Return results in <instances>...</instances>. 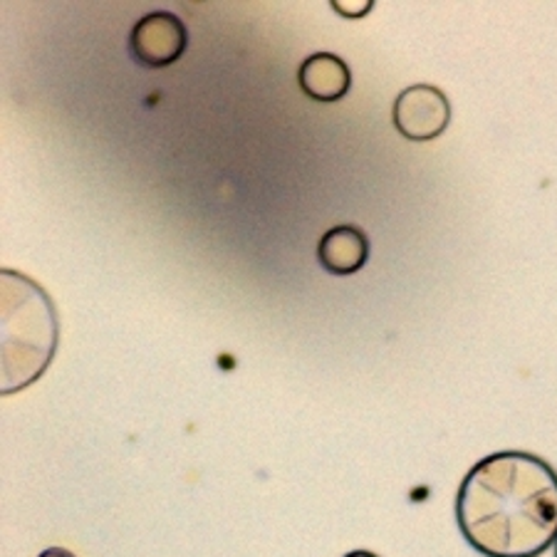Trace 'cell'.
Wrapping results in <instances>:
<instances>
[{
  "mask_svg": "<svg viewBox=\"0 0 557 557\" xmlns=\"http://www.w3.org/2000/svg\"><path fill=\"white\" fill-rule=\"evenodd\" d=\"M370 260V238L352 223L332 226L318 244V263L332 275H355Z\"/></svg>",
  "mask_w": 557,
  "mask_h": 557,
  "instance_id": "8992f818",
  "label": "cell"
},
{
  "mask_svg": "<svg viewBox=\"0 0 557 557\" xmlns=\"http://www.w3.org/2000/svg\"><path fill=\"white\" fill-rule=\"evenodd\" d=\"M298 85L312 102H339L352 87V72L335 52H314L298 70Z\"/></svg>",
  "mask_w": 557,
  "mask_h": 557,
  "instance_id": "5b68a950",
  "label": "cell"
},
{
  "mask_svg": "<svg viewBox=\"0 0 557 557\" xmlns=\"http://www.w3.org/2000/svg\"><path fill=\"white\" fill-rule=\"evenodd\" d=\"M38 557H75V555L65 550V547H48V550L40 553Z\"/></svg>",
  "mask_w": 557,
  "mask_h": 557,
  "instance_id": "ba28073f",
  "label": "cell"
},
{
  "mask_svg": "<svg viewBox=\"0 0 557 557\" xmlns=\"http://www.w3.org/2000/svg\"><path fill=\"white\" fill-rule=\"evenodd\" d=\"M392 122L404 139L414 144L434 141L451 122V102L434 85H409L394 100Z\"/></svg>",
  "mask_w": 557,
  "mask_h": 557,
  "instance_id": "3957f363",
  "label": "cell"
},
{
  "mask_svg": "<svg viewBox=\"0 0 557 557\" xmlns=\"http://www.w3.org/2000/svg\"><path fill=\"white\" fill-rule=\"evenodd\" d=\"M458 528L486 557H537L557 543V471L528 451L481 458L456 496Z\"/></svg>",
  "mask_w": 557,
  "mask_h": 557,
  "instance_id": "6da1fadb",
  "label": "cell"
},
{
  "mask_svg": "<svg viewBox=\"0 0 557 557\" xmlns=\"http://www.w3.org/2000/svg\"><path fill=\"white\" fill-rule=\"evenodd\" d=\"M555 557H557V543H555Z\"/></svg>",
  "mask_w": 557,
  "mask_h": 557,
  "instance_id": "30bf717a",
  "label": "cell"
},
{
  "mask_svg": "<svg viewBox=\"0 0 557 557\" xmlns=\"http://www.w3.org/2000/svg\"><path fill=\"white\" fill-rule=\"evenodd\" d=\"M345 557H376V555L370 550H355V553H347Z\"/></svg>",
  "mask_w": 557,
  "mask_h": 557,
  "instance_id": "9c48e42d",
  "label": "cell"
},
{
  "mask_svg": "<svg viewBox=\"0 0 557 557\" xmlns=\"http://www.w3.org/2000/svg\"><path fill=\"white\" fill-rule=\"evenodd\" d=\"M188 48L186 25L178 15L154 11L139 17L129 33V52L137 65L161 70L174 65Z\"/></svg>",
  "mask_w": 557,
  "mask_h": 557,
  "instance_id": "277c9868",
  "label": "cell"
},
{
  "mask_svg": "<svg viewBox=\"0 0 557 557\" xmlns=\"http://www.w3.org/2000/svg\"><path fill=\"white\" fill-rule=\"evenodd\" d=\"M374 3H332L335 13L347 15V17H362L372 11Z\"/></svg>",
  "mask_w": 557,
  "mask_h": 557,
  "instance_id": "52a82bcc",
  "label": "cell"
},
{
  "mask_svg": "<svg viewBox=\"0 0 557 557\" xmlns=\"http://www.w3.org/2000/svg\"><path fill=\"white\" fill-rule=\"evenodd\" d=\"M60 322L50 295L17 271H0V394L38 382L58 352Z\"/></svg>",
  "mask_w": 557,
  "mask_h": 557,
  "instance_id": "7a4b0ae2",
  "label": "cell"
}]
</instances>
